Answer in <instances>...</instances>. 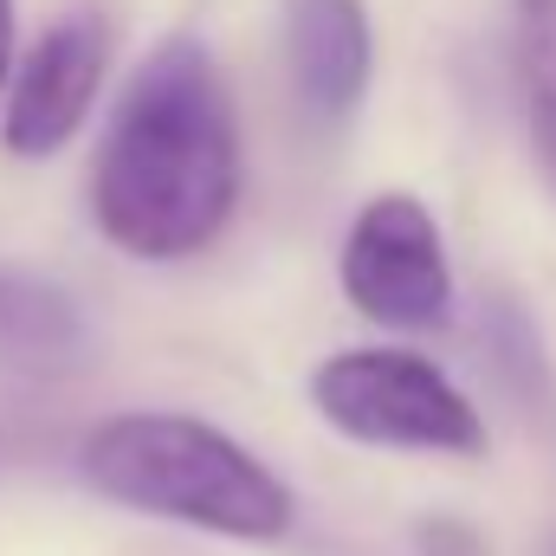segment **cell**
Listing matches in <instances>:
<instances>
[{"instance_id":"cell-7","label":"cell","mask_w":556,"mask_h":556,"mask_svg":"<svg viewBox=\"0 0 556 556\" xmlns=\"http://www.w3.org/2000/svg\"><path fill=\"white\" fill-rule=\"evenodd\" d=\"M91 363V317L72 285L0 260V376L59 382Z\"/></svg>"},{"instance_id":"cell-1","label":"cell","mask_w":556,"mask_h":556,"mask_svg":"<svg viewBox=\"0 0 556 556\" xmlns=\"http://www.w3.org/2000/svg\"><path fill=\"white\" fill-rule=\"evenodd\" d=\"M91 227L137 266H188L214 253L247 201L240 104L194 33L149 46L91 149Z\"/></svg>"},{"instance_id":"cell-3","label":"cell","mask_w":556,"mask_h":556,"mask_svg":"<svg viewBox=\"0 0 556 556\" xmlns=\"http://www.w3.org/2000/svg\"><path fill=\"white\" fill-rule=\"evenodd\" d=\"M304 402L337 440L369 453H415V459H485L492 427L479 402L408 337L343 343L311 363Z\"/></svg>"},{"instance_id":"cell-5","label":"cell","mask_w":556,"mask_h":556,"mask_svg":"<svg viewBox=\"0 0 556 556\" xmlns=\"http://www.w3.org/2000/svg\"><path fill=\"white\" fill-rule=\"evenodd\" d=\"M111 52H117V26L104 7L78 0L59 20H46V33L20 52L7 98H0V149L13 162H52L85 137L104 85H111Z\"/></svg>"},{"instance_id":"cell-8","label":"cell","mask_w":556,"mask_h":556,"mask_svg":"<svg viewBox=\"0 0 556 556\" xmlns=\"http://www.w3.org/2000/svg\"><path fill=\"white\" fill-rule=\"evenodd\" d=\"M511 91L531 168L556 201V0H511Z\"/></svg>"},{"instance_id":"cell-9","label":"cell","mask_w":556,"mask_h":556,"mask_svg":"<svg viewBox=\"0 0 556 556\" xmlns=\"http://www.w3.org/2000/svg\"><path fill=\"white\" fill-rule=\"evenodd\" d=\"M13 65H20V0H0V98H7Z\"/></svg>"},{"instance_id":"cell-6","label":"cell","mask_w":556,"mask_h":556,"mask_svg":"<svg viewBox=\"0 0 556 556\" xmlns=\"http://www.w3.org/2000/svg\"><path fill=\"white\" fill-rule=\"evenodd\" d=\"M278 39L298 111L317 130H343L376 85L369 0H278Z\"/></svg>"},{"instance_id":"cell-2","label":"cell","mask_w":556,"mask_h":556,"mask_svg":"<svg viewBox=\"0 0 556 556\" xmlns=\"http://www.w3.org/2000/svg\"><path fill=\"white\" fill-rule=\"evenodd\" d=\"M78 479L117 511L220 544H285L298 531V492L240 433L188 408H117L78 440Z\"/></svg>"},{"instance_id":"cell-4","label":"cell","mask_w":556,"mask_h":556,"mask_svg":"<svg viewBox=\"0 0 556 556\" xmlns=\"http://www.w3.org/2000/svg\"><path fill=\"white\" fill-rule=\"evenodd\" d=\"M337 291L382 337L446 330L459 304V278L433 207L408 188L369 194L337 240Z\"/></svg>"}]
</instances>
